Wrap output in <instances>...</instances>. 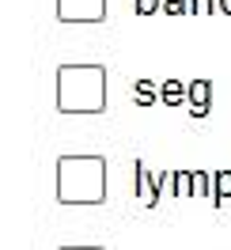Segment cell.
Masks as SVG:
<instances>
[{
    "mask_svg": "<svg viewBox=\"0 0 231 250\" xmlns=\"http://www.w3.org/2000/svg\"><path fill=\"white\" fill-rule=\"evenodd\" d=\"M224 197H231V171H220L216 174V205H224Z\"/></svg>",
    "mask_w": 231,
    "mask_h": 250,
    "instance_id": "obj_10",
    "label": "cell"
},
{
    "mask_svg": "<svg viewBox=\"0 0 231 250\" xmlns=\"http://www.w3.org/2000/svg\"><path fill=\"white\" fill-rule=\"evenodd\" d=\"M61 23H99L106 19V0H57Z\"/></svg>",
    "mask_w": 231,
    "mask_h": 250,
    "instance_id": "obj_3",
    "label": "cell"
},
{
    "mask_svg": "<svg viewBox=\"0 0 231 250\" xmlns=\"http://www.w3.org/2000/svg\"><path fill=\"white\" fill-rule=\"evenodd\" d=\"M155 8H163V0H137V16H152Z\"/></svg>",
    "mask_w": 231,
    "mask_h": 250,
    "instance_id": "obj_12",
    "label": "cell"
},
{
    "mask_svg": "<svg viewBox=\"0 0 231 250\" xmlns=\"http://www.w3.org/2000/svg\"><path fill=\"white\" fill-rule=\"evenodd\" d=\"M64 250H99V247H64Z\"/></svg>",
    "mask_w": 231,
    "mask_h": 250,
    "instance_id": "obj_15",
    "label": "cell"
},
{
    "mask_svg": "<svg viewBox=\"0 0 231 250\" xmlns=\"http://www.w3.org/2000/svg\"><path fill=\"white\" fill-rule=\"evenodd\" d=\"M106 163L99 156H64L57 163V201L99 205L106 201Z\"/></svg>",
    "mask_w": 231,
    "mask_h": 250,
    "instance_id": "obj_2",
    "label": "cell"
},
{
    "mask_svg": "<svg viewBox=\"0 0 231 250\" xmlns=\"http://www.w3.org/2000/svg\"><path fill=\"white\" fill-rule=\"evenodd\" d=\"M163 16H193V0H163Z\"/></svg>",
    "mask_w": 231,
    "mask_h": 250,
    "instance_id": "obj_9",
    "label": "cell"
},
{
    "mask_svg": "<svg viewBox=\"0 0 231 250\" xmlns=\"http://www.w3.org/2000/svg\"><path fill=\"white\" fill-rule=\"evenodd\" d=\"M220 8H224V16H231V0H220Z\"/></svg>",
    "mask_w": 231,
    "mask_h": 250,
    "instance_id": "obj_14",
    "label": "cell"
},
{
    "mask_svg": "<svg viewBox=\"0 0 231 250\" xmlns=\"http://www.w3.org/2000/svg\"><path fill=\"white\" fill-rule=\"evenodd\" d=\"M186 106H189V114H193V118H205V114H209V106H212V83H209V80H189V103H186Z\"/></svg>",
    "mask_w": 231,
    "mask_h": 250,
    "instance_id": "obj_4",
    "label": "cell"
},
{
    "mask_svg": "<svg viewBox=\"0 0 231 250\" xmlns=\"http://www.w3.org/2000/svg\"><path fill=\"white\" fill-rule=\"evenodd\" d=\"M57 110L61 114H99L106 110V72L99 64L57 68Z\"/></svg>",
    "mask_w": 231,
    "mask_h": 250,
    "instance_id": "obj_1",
    "label": "cell"
},
{
    "mask_svg": "<svg viewBox=\"0 0 231 250\" xmlns=\"http://www.w3.org/2000/svg\"><path fill=\"white\" fill-rule=\"evenodd\" d=\"M205 189H209V174L193 171V197H205Z\"/></svg>",
    "mask_w": 231,
    "mask_h": 250,
    "instance_id": "obj_11",
    "label": "cell"
},
{
    "mask_svg": "<svg viewBox=\"0 0 231 250\" xmlns=\"http://www.w3.org/2000/svg\"><path fill=\"white\" fill-rule=\"evenodd\" d=\"M159 186H163V182L148 174V163H144V159H137V197L148 205V208L159 201Z\"/></svg>",
    "mask_w": 231,
    "mask_h": 250,
    "instance_id": "obj_5",
    "label": "cell"
},
{
    "mask_svg": "<svg viewBox=\"0 0 231 250\" xmlns=\"http://www.w3.org/2000/svg\"><path fill=\"white\" fill-rule=\"evenodd\" d=\"M170 193L174 197H193V171H170Z\"/></svg>",
    "mask_w": 231,
    "mask_h": 250,
    "instance_id": "obj_7",
    "label": "cell"
},
{
    "mask_svg": "<svg viewBox=\"0 0 231 250\" xmlns=\"http://www.w3.org/2000/svg\"><path fill=\"white\" fill-rule=\"evenodd\" d=\"M216 8V0H193V16H209Z\"/></svg>",
    "mask_w": 231,
    "mask_h": 250,
    "instance_id": "obj_13",
    "label": "cell"
},
{
    "mask_svg": "<svg viewBox=\"0 0 231 250\" xmlns=\"http://www.w3.org/2000/svg\"><path fill=\"white\" fill-rule=\"evenodd\" d=\"M159 99L163 106H178V103H189V83H182L178 76H170L163 87H159Z\"/></svg>",
    "mask_w": 231,
    "mask_h": 250,
    "instance_id": "obj_6",
    "label": "cell"
},
{
    "mask_svg": "<svg viewBox=\"0 0 231 250\" xmlns=\"http://www.w3.org/2000/svg\"><path fill=\"white\" fill-rule=\"evenodd\" d=\"M133 99H137V106H152L155 103V83L148 76L137 80V83H133Z\"/></svg>",
    "mask_w": 231,
    "mask_h": 250,
    "instance_id": "obj_8",
    "label": "cell"
}]
</instances>
